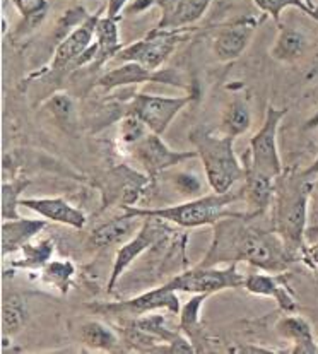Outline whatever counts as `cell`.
Segmentation results:
<instances>
[{
  "instance_id": "cell-1",
  "label": "cell",
  "mask_w": 318,
  "mask_h": 354,
  "mask_svg": "<svg viewBox=\"0 0 318 354\" xmlns=\"http://www.w3.org/2000/svg\"><path fill=\"white\" fill-rule=\"evenodd\" d=\"M254 214H236L224 218L214 226V240L204 259L202 267H216L219 263L248 262L265 272H283L294 260L291 252L277 233L263 231L254 226L248 219Z\"/></svg>"
},
{
  "instance_id": "cell-2",
  "label": "cell",
  "mask_w": 318,
  "mask_h": 354,
  "mask_svg": "<svg viewBox=\"0 0 318 354\" xmlns=\"http://www.w3.org/2000/svg\"><path fill=\"white\" fill-rule=\"evenodd\" d=\"M313 180L301 175H279L274 192V231L283 238L291 252H298L305 243V230L308 223L310 194Z\"/></svg>"
},
{
  "instance_id": "cell-3",
  "label": "cell",
  "mask_w": 318,
  "mask_h": 354,
  "mask_svg": "<svg viewBox=\"0 0 318 354\" xmlns=\"http://www.w3.org/2000/svg\"><path fill=\"white\" fill-rule=\"evenodd\" d=\"M189 140L197 151L204 165L207 183L212 192L226 194L245 178V166L240 165L234 154V137L214 133L205 127L190 130Z\"/></svg>"
},
{
  "instance_id": "cell-4",
  "label": "cell",
  "mask_w": 318,
  "mask_h": 354,
  "mask_svg": "<svg viewBox=\"0 0 318 354\" xmlns=\"http://www.w3.org/2000/svg\"><path fill=\"white\" fill-rule=\"evenodd\" d=\"M243 198V189L238 194L226 192L202 195V197H194L189 202L176 205H166L159 209H139L132 205H122L125 212L140 218H158L161 221L173 223L182 227H200L207 225H216L224 218L236 216V212L227 211V205L234 201Z\"/></svg>"
},
{
  "instance_id": "cell-5",
  "label": "cell",
  "mask_w": 318,
  "mask_h": 354,
  "mask_svg": "<svg viewBox=\"0 0 318 354\" xmlns=\"http://www.w3.org/2000/svg\"><path fill=\"white\" fill-rule=\"evenodd\" d=\"M166 284L176 292L211 296L214 292L243 286L245 277L238 274L236 263H230L227 267L197 266L194 269L187 270V272L178 274Z\"/></svg>"
},
{
  "instance_id": "cell-6",
  "label": "cell",
  "mask_w": 318,
  "mask_h": 354,
  "mask_svg": "<svg viewBox=\"0 0 318 354\" xmlns=\"http://www.w3.org/2000/svg\"><path fill=\"white\" fill-rule=\"evenodd\" d=\"M288 113L286 108L267 106L265 118H263L262 127L250 139V156L248 160L256 171L277 178L283 175V161L279 156V147H277V130H279L281 120Z\"/></svg>"
},
{
  "instance_id": "cell-7",
  "label": "cell",
  "mask_w": 318,
  "mask_h": 354,
  "mask_svg": "<svg viewBox=\"0 0 318 354\" xmlns=\"http://www.w3.org/2000/svg\"><path fill=\"white\" fill-rule=\"evenodd\" d=\"M182 39L183 30H159L156 28L146 38L124 46L115 59L122 60V62H137L151 71H159V67L171 57Z\"/></svg>"
},
{
  "instance_id": "cell-8",
  "label": "cell",
  "mask_w": 318,
  "mask_h": 354,
  "mask_svg": "<svg viewBox=\"0 0 318 354\" xmlns=\"http://www.w3.org/2000/svg\"><path fill=\"white\" fill-rule=\"evenodd\" d=\"M191 101V96L182 97H168V96H153L139 93L132 97L127 106V115H135L137 118L147 125L151 132L161 136L173 118L183 110Z\"/></svg>"
},
{
  "instance_id": "cell-9",
  "label": "cell",
  "mask_w": 318,
  "mask_h": 354,
  "mask_svg": "<svg viewBox=\"0 0 318 354\" xmlns=\"http://www.w3.org/2000/svg\"><path fill=\"white\" fill-rule=\"evenodd\" d=\"M91 308L97 313H106V315L142 317L146 313L156 312V310H168L173 315H178L182 306H180L176 291H173L168 284H162L158 290L147 291L135 298L118 303H106V305H93Z\"/></svg>"
},
{
  "instance_id": "cell-10",
  "label": "cell",
  "mask_w": 318,
  "mask_h": 354,
  "mask_svg": "<svg viewBox=\"0 0 318 354\" xmlns=\"http://www.w3.org/2000/svg\"><path fill=\"white\" fill-rule=\"evenodd\" d=\"M130 154L135 158L137 162H140L144 169L151 176H156L180 162L197 158V151H175L165 144L159 133L149 132L139 142L129 146Z\"/></svg>"
},
{
  "instance_id": "cell-11",
  "label": "cell",
  "mask_w": 318,
  "mask_h": 354,
  "mask_svg": "<svg viewBox=\"0 0 318 354\" xmlns=\"http://www.w3.org/2000/svg\"><path fill=\"white\" fill-rule=\"evenodd\" d=\"M159 221L161 219L158 218H144L142 226L140 230L130 238L129 241H125L120 248H118L117 255H115L113 267H111L110 279H108L106 291L111 292L117 286V283L120 281V277L124 276L125 270L135 262V259L139 255H142L144 252L149 250L154 243H158L162 238L161 227H159Z\"/></svg>"
},
{
  "instance_id": "cell-12",
  "label": "cell",
  "mask_w": 318,
  "mask_h": 354,
  "mask_svg": "<svg viewBox=\"0 0 318 354\" xmlns=\"http://www.w3.org/2000/svg\"><path fill=\"white\" fill-rule=\"evenodd\" d=\"M144 82H162V84H171L176 88H185L182 77L176 74L175 68H159V71H151L144 65L137 62H124L120 67L106 72L97 79V86L103 89H118L124 86L144 84Z\"/></svg>"
},
{
  "instance_id": "cell-13",
  "label": "cell",
  "mask_w": 318,
  "mask_h": 354,
  "mask_svg": "<svg viewBox=\"0 0 318 354\" xmlns=\"http://www.w3.org/2000/svg\"><path fill=\"white\" fill-rule=\"evenodd\" d=\"M100 12L91 14L84 23L79 28H75L71 35H67L62 41L57 45L55 53H53L52 65H50V71L52 72H64L67 71V67L77 64V60L88 52L89 46L95 43V35H96V24L100 19Z\"/></svg>"
},
{
  "instance_id": "cell-14",
  "label": "cell",
  "mask_w": 318,
  "mask_h": 354,
  "mask_svg": "<svg viewBox=\"0 0 318 354\" xmlns=\"http://www.w3.org/2000/svg\"><path fill=\"white\" fill-rule=\"evenodd\" d=\"M256 26H259V19H255L254 16H243L223 26L212 43V52L216 59L221 62H231L238 59L250 43Z\"/></svg>"
},
{
  "instance_id": "cell-15",
  "label": "cell",
  "mask_w": 318,
  "mask_h": 354,
  "mask_svg": "<svg viewBox=\"0 0 318 354\" xmlns=\"http://www.w3.org/2000/svg\"><path fill=\"white\" fill-rule=\"evenodd\" d=\"M212 0H158L161 9L159 30H185L190 24L197 23Z\"/></svg>"
},
{
  "instance_id": "cell-16",
  "label": "cell",
  "mask_w": 318,
  "mask_h": 354,
  "mask_svg": "<svg viewBox=\"0 0 318 354\" xmlns=\"http://www.w3.org/2000/svg\"><path fill=\"white\" fill-rule=\"evenodd\" d=\"M21 205L31 209L41 218L52 223H59L81 230L86 225V214L81 209L74 207L60 197H39V198H21Z\"/></svg>"
},
{
  "instance_id": "cell-17",
  "label": "cell",
  "mask_w": 318,
  "mask_h": 354,
  "mask_svg": "<svg viewBox=\"0 0 318 354\" xmlns=\"http://www.w3.org/2000/svg\"><path fill=\"white\" fill-rule=\"evenodd\" d=\"M245 185L243 198L250 205V214L259 216L267 209V205L274 201L276 192V178L256 171L250 162H245Z\"/></svg>"
},
{
  "instance_id": "cell-18",
  "label": "cell",
  "mask_w": 318,
  "mask_h": 354,
  "mask_svg": "<svg viewBox=\"0 0 318 354\" xmlns=\"http://www.w3.org/2000/svg\"><path fill=\"white\" fill-rule=\"evenodd\" d=\"M142 219L144 218H140V216L125 212L124 216H118V218L95 227L89 234V243L95 248H106L111 247V245L120 243V241H125L129 236H133L140 230L144 223Z\"/></svg>"
},
{
  "instance_id": "cell-19",
  "label": "cell",
  "mask_w": 318,
  "mask_h": 354,
  "mask_svg": "<svg viewBox=\"0 0 318 354\" xmlns=\"http://www.w3.org/2000/svg\"><path fill=\"white\" fill-rule=\"evenodd\" d=\"M43 219H6L2 225V257L19 252L39 231L45 230L46 223Z\"/></svg>"
},
{
  "instance_id": "cell-20",
  "label": "cell",
  "mask_w": 318,
  "mask_h": 354,
  "mask_svg": "<svg viewBox=\"0 0 318 354\" xmlns=\"http://www.w3.org/2000/svg\"><path fill=\"white\" fill-rule=\"evenodd\" d=\"M243 288L248 292H252V295L277 299V305L284 312L291 313L296 310V301L291 296V292L288 291V286L281 281V277L272 276V272L250 274V276L245 277Z\"/></svg>"
},
{
  "instance_id": "cell-21",
  "label": "cell",
  "mask_w": 318,
  "mask_h": 354,
  "mask_svg": "<svg viewBox=\"0 0 318 354\" xmlns=\"http://www.w3.org/2000/svg\"><path fill=\"white\" fill-rule=\"evenodd\" d=\"M277 332L283 335L284 339L291 341L294 348L291 353L294 354H315L318 353V346L313 339L312 325L308 320L298 315H286L279 320L277 324Z\"/></svg>"
},
{
  "instance_id": "cell-22",
  "label": "cell",
  "mask_w": 318,
  "mask_h": 354,
  "mask_svg": "<svg viewBox=\"0 0 318 354\" xmlns=\"http://www.w3.org/2000/svg\"><path fill=\"white\" fill-rule=\"evenodd\" d=\"M118 19H113L110 16H103L97 19L96 24V60L95 67H101L108 62V60L115 59L124 48L120 43V31H118Z\"/></svg>"
},
{
  "instance_id": "cell-23",
  "label": "cell",
  "mask_w": 318,
  "mask_h": 354,
  "mask_svg": "<svg viewBox=\"0 0 318 354\" xmlns=\"http://www.w3.org/2000/svg\"><path fill=\"white\" fill-rule=\"evenodd\" d=\"M277 28H279V35H277L272 50H270L272 59L286 64H292L301 59L306 52V46H308L306 36L296 28L283 26V24Z\"/></svg>"
},
{
  "instance_id": "cell-24",
  "label": "cell",
  "mask_w": 318,
  "mask_h": 354,
  "mask_svg": "<svg viewBox=\"0 0 318 354\" xmlns=\"http://www.w3.org/2000/svg\"><path fill=\"white\" fill-rule=\"evenodd\" d=\"M207 298L209 295H194L180 310V328L185 332V335L194 342V346L200 344L202 335H204L200 327V310ZM195 349H197V346H195Z\"/></svg>"
},
{
  "instance_id": "cell-25",
  "label": "cell",
  "mask_w": 318,
  "mask_h": 354,
  "mask_svg": "<svg viewBox=\"0 0 318 354\" xmlns=\"http://www.w3.org/2000/svg\"><path fill=\"white\" fill-rule=\"evenodd\" d=\"M252 111L243 100H233L223 113L221 132L230 137H240L250 129Z\"/></svg>"
},
{
  "instance_id": "cell-26",
  "label": "cell",
  "mask_w": 318,
  "mask_h": 354,
  "mask_svg": "<svg viewBox=\"0 0 318 354\" xmlns=\"http://www.w3.org/2000/svg\"><path fill=\"white\" fill-rule=\"evenodd\" d=\"M75 267L71 260H50L41 269V281L50 288H55L65 295L72 286Z\"/></svg>"
},
{
  "instance_id": "cell-27",
  "label": "cell",
  "mask_w": 318,
  "mask_h": 354,
  "mask_svg": "<svg viewBox=\"0 0 318 354\" xmlns=\"http://www.w3.org/2000/svg\"><path fill=\"white\" fill-rule=\"evenodd\" d=\"M21 260L14 262L12 266L16 269H43L46 263L52 260L53 255V243L50 240H41L39 243H26L21 248Z\"/></svg>"
},
{
  "instance_id": "cell-28",
  "label": "cell",
  "mask_w": 318,
  "mask_h": 354,
  "mask_svg": "<svg viewBox=\"0 0 318 354\" xmlns=\"http://www.w3.org/2000/svg\"><path fill=\"white\" fill-rule=\"evenodd\" d=\"M28 310L19 296H9L2 303V330L6 337L17 334L24 327Z\"/></svg>"
},
{
  "instance_id": "cell-29",
  "label": "cell",
  "mask_w": 318,
  "mask_h": 354,
  "mask_svg": "<svg viewBox=\"0 0 318 354\" xmlns=\"http://www.w3.org/2000/svg\"><path fill=\"white\" fill-rule=\"evenodd\" d=\"M81 339L88 348L101 349V351H110L117 344V335L101 322H86L81 327Z\"/></svg>"
},
{
  "instance_id": "cell-30",
  "label": "cell",
  "mask_w": 318,
  "mask_h": 354,
  "mask_svg": "<svg viewBox=\"0 0 318 354\" xmlns=\"http://www.w3.org/2000/svg\"><path fill=\"white\" fill-rule=\"evenodd\" d=\"M256 9L263 12V16H270L281 26V14L288 9V7H294V9L303 10L306 16L315 19L318 23V7H310L305 0H254Z\"/></svg>"
},
{
  "instance_id": "cell-31",
  "label": "cell",
  "mask_w": 318,
  "mask_h": 354,
  "mask_svg": "<svg viewBox=\"0 0 318 354\" xmlns=\"http://www.w3.org/2000/svg\"><path fill=\"white\" fill-rule=\"evenodd\" d=\"M31 185L30 178H16L2 185V218L19 219L17 205H21V194Z\"/></svg>"
},
{
  "instance_id": "cell-32",
  "label": "cell",
  "mask_w": 318,
  "mask_h": 354,
  "mask_svg": "<svg viewBox=\"0 0 318 354\" xmlns=\"http://www.w3.org/2000/svg\"><path fill=\"white\" fill-rule=\"evenodd\" d=\"M46 110L53 115L57 122L60 124V127L72 130L75 124V111H74V101L71 100V96L65 95V93H55L53 96L48 97V101L45 103Z\"/></svg>"
},
{
  "instance_id": "cell-33",
  "label": "cell",
  "mask_w": 318,
  "mask_h": 354,
  "mask_svg": "<svg viewBox=\"0 0 318 354\" xmlns=\"http://www.w3.org/2000/svg\"><path fill=\"white\" fill-rule=\"evenodd\" d=\"M17 12L23 16V28H35L48 12V0H12Z\"/></svg>"
},
{
  "instance_id": "cell-34",
  "label": "cell",
  "mask_w": 318,
  "mask_h": 354,
  "mask_svg": "<svg viewBox=\"0 0 318 354\" xmlns=\"http://www.w3.org/2000/svg\"><path fill=\"white\" fill-rule=\"evenodd\" d=\"M91 16V14L88 12V10L84 9L82 6H74L71 7L68 10H65L62 14V17L59 19V23H57V31H55V36L57 38H65L67 35H71L72 31L75 30V28L81 26L82 23H84L88 17Z\"/></svg>"
},
{
  "instance_id": "cell-35",
  "label": "cell",
  "mask_w": 318,
  "mask_h": 354,
  "mask_svg": "<svg viewBox=\"0 0 318 354\" xmlns=\"http://www.w3.org/2000/svg\"><path fill=\"white\" fill-rule=\"evenodd\" d=\"M151 130L147 129V125L144 124L140 118H137L135 115H127L124 120L120 122V140L124 144L132 146V144L139 142L142 137H146Z\"/></svg>"
},
{
  "instance_id": "cell-36",
  "label": "cell",
  "mask_w": 318,
  "mask_h": 354,
  "mask_svg": "<svg viewBox=\"0 0 318 354\" xmlns=\"http://www.w3.org/2000/svg\"><path fill=\"white\" fill-rule=\"evenodd\" d=\"M173 185L176 187L180 194L190 195V197H197L202 194V183L191 173H178L173 176Z\"/></svg>"
},
{
  "instance_id": "cell-37",
  "label": "cell",
  "mask_w": 318,
  "mask_h": 354,
  "mask_svg": "<svg viewBox=\"0 0 318 354\" xmlns=\"http://www.w3.org/2000/svg\"><path fill=\"white\" fill-rule=\"evenodd\" d=\"M129 2L130 0H108L106 7H104V10H106V16L113 17V19H118V17H120V14L125 10V7L129 6Z\"/></svg>"
},
{
  "instance_id": "cell-38",
  "label": "cell",
  "mask_w": 318,
  "mask_h": 354,
  "mask_svg": "<svg viewBox=\"0 0 318 354\" xmlns=\"http://www.w3.org/2000/svg\"><path fill=\"white\" fill-rule=\"evenodd\" d=\"M310 207H312L313 219H315V226H318V176L313 180L312 194H310Z\"/></svg>"
},
{
  "instance_id": "cell-39",
  "label": "cell",
  "mask_w": 318,
  "mask_h": 354,
  "mask_svg": "<svg viewBox=\"0 0 318 354\" xmlns=\"http://www.w3.org/2000/svg\"><path fill=\"white\" fill-rule=\"evenodd\" d=\"M306 257H308V260L313 263V266L318 267V243L306 250Z\"/></svg>"
},
{
  "instance_id": "cell-40",
  "label": "cell",
  "mask_w": 318,
  "mask_h": 354,
  "mask_svg": "<svg viewBox=\"0 0 318 354\" xmlns=\"http://www.w3.org/2000/svg\"><path fill=\"white\" fill-rule=\"evenodd\" d=\"M305 129H306V130H312V129H318V113H315V115H313V117H312V118H310V120H308V122H306Z\"/></svg>"
},
{
  "instance_id": "cell-41",
  "label": "cell",
  "mask_w": 318,
  "mask_h": 354,
  "mask_svg": "<svg viewBox=\"0 0 318 354\" xmlns=\"http://www.w3.org/2000/svg\"><path fill=\"white\" fill-rule=\"evenodd\" d=\"M305 2H306V3H308V6H310V7H313V9H315V7H317V6H315V3H313V0H305Z\"/></svg>"
}]
</instances>
